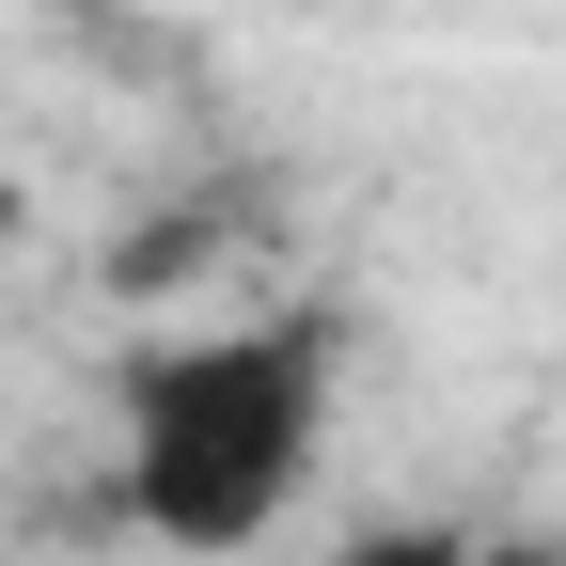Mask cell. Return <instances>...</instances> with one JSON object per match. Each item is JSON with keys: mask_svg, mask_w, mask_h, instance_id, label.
<instances>
[{"mask_svg": "<svg viewBox=\"0 0 566 566\" xmlns=\"http://www.w3.org/2000/svg\"><path fill=\"white\" fill-rule=\"evenodd\" d=\"M315 566H566L551 535H488V520H363V535H331Z\"/></svg>", "mask_w": 566, "mask_h": 566, "instance_id": "cell-2", "label": "cell"}, {"mask_svg": "<svg viewBox=\"0 0 566 566\" xmlns=\"http://www.w3.org/2000/svg\"><path fill=\"white\" fill-rule=\"evenodd\" d=\"M111 520L189 566H237L300 520L331 457V315H221L111 363Z\"/></svg>", "mask_w": 566, "mask_h": 566, "instance_id": "cell-1", "label": "cell"}]
</instances>
